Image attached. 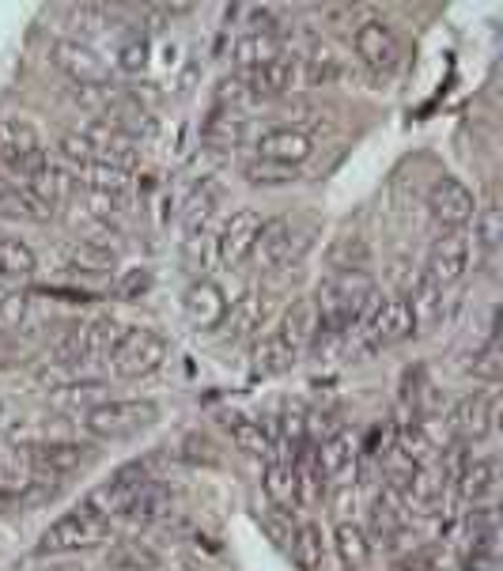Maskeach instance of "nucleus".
I'll return each instance as SVG.
<instances>
[{
    "label": "nucleus",
    "instance_id": "412c9836",
    "mask_svg": "<svg viewBox=\"0 0 503 571\" xmlns=\"http://www.w3.org/2000/svg\"><path fill=\"white\" fill-rule=\"evenodd\" d=\"M114 265H118V254L110 246L95 243V238H77V243L65 246V269L80 272V277H110Z\"/></svg>",
    "mask_w": 503,
    "mask_h": 571
},
{
    "label": "nucleus",
    "instance_id": "4c0bfd02",
    "mask_svg": "<svg viewBox=\"0 0 503 571\" xmlns=\"http://www.w3.org/2000/svg\"><path fill=\"white\" fill-rule=\"evenodd\" d=\"M266 496L273 503V511H292L295 508V469L292 462H273L266 469Z\"/></svg>",
    "mask_w": 503,
    "mask_h": 571
},
{
    "label": "nucleus",
    "instance_id": "ddd939ff",
    "mask_svg": "<svg viewBox=\"0 0 503 571\" xmlns=\"http://www.w3.org/2000/svg\"><path fill=\"white\" fill-rule=\"evenodd\" d=\"M261 220L254 209H235L217 231V258L224 265H243L254 254V243L261 235Z\"/></svg>",
    "mask_w": 503,
    "mask_h": 571
},
{
    "label": "nucleus",
    "instance_id": "20e7f679",
    "mask_svg": "<svg viewBox=\"0 0 503 571\" xmlns=\"http://www.w3.org/2000/svg\"><path fill=\"white\" fill-rule=\"evenodd\" d=\"M0 163L8 167V175L20 178V186L35 178L49 163L43 137H38V129L31 121L0 118Z\"/></svg>",
    "mask_w": 503,
    "mask_h": 571
},
{
    "label": "nucleus",
    "instance_id": "09e8293b",
    "mask_svg": "<svg viewBox=\"0 0 503 571\" xmlns=\"http://www.w3.org/2000/svg\"><path fill=\"white\" fill-rule=\"evenodd\" d=\"M118 65L126 72H140L148 65V46L144 43H129V46H121V54H118Z\"/></svg>",
    "mask_w": 503,
    "mask_h": 571
},
{
    "label": "nucleus",
    "instance_id": "a18cd8bd",
    "mask_svg": "<svg viewBox=\"0 0 503 571\" xmlns=\"http://www.w3.org/2000/svg\"><path fill=\"white\" fill-rule=\"evenodd\" d=\"M23 318H27V295L20 292L0 295V322H4V326H20Z\"/></svg>",
    "mask_w": 503,
    "mask_h": 571
},
{
    "label": "nucleus",
    "instance_id": "cd10ccee",
    "mask_svg": "<svg viewBox=\"0 0 503 571\" xmlns=\"http://www.w3.org/2000/svg\"><path fill=\"white\" fill-rule=\"evenodd\" d=\"M356 440H352L349 432H337V435H329L326 443L318 446V466H321V474L329 477V481H337V477H349L352 469H356Z\"/></svg>",
    "mask_w": 503,
    "mask_h": 571
},
{
    "label": "nucleus",
    "instance_id": "ea45409f",
    "mask_svg": "<svg viewBox=\"0 0 503 571\" xmlns=\"http://www.w3.org/2000/svg\"><path fill=\"white\" fill-rule=\"evenodd\" d=\"M341 57L334 54L329 46H315L307 54V61H303V77H307V84H315V88H329V84H337L341 80Z\"/></svg>",
    "mask_w": 503,
    "mask_h": 571
},
{
    "label": "nucleus",
    "instance_id": "8fccbe9b",
    "mask_svg": "<svg viewBox=\"0 0 503 571\" xmlns=\"http://www.w3.org/2000/svg\"><path fill=\"white\" fill-rule=\"evenodd\" d=\"M15 363H20V352H15L4 337H0V371H12Z\"/></svg>",
    "mask_w": 503,
    "mask_h": 571
},
{
    "label": "nucleus",
    "instance_id": "b1692460",
    "mask_svg": "<svg viewBox=\"0 0 503 571\" xmlns=\"http://www.w3.org/2000/svg\"><path fill=\"white\" fill-rule=\"evenodd\" d=\"M371 265H375V254H371V243L364 235H344L329 246V269H334V277H367Z\"/></svg>",
    "mask_w": 503,
    "mask_h": 571
},
{
    "label": "nucleus",
    "instance_id": "c756f323",
    "mask_svg": "<svg viewBox=\"0 0 503 571\" xmlns=\"http://www.w3.org/2000/svg\"><path fill=\"white\" fill-rule=\"evenodd\" d=\"M292 469H295V508H318L329 488V477L321 474L318 458L315 454H303Z\"/></svg>",
    "mask_w": 503,
    "mask_h": 571
},
{
    "label": "nucleus",
    "instance_id": "393cba45",
    "mask_svg": "<svg viewBox=\"0 0 503 571\" xmlns=\"http://www.w3.org/2000/svg\"><path fill=\"white\" fill-rule=\"evenodd\" d=\"M23 186H27L49 212H57L61 205H69L72 194H77V178H72L65 167H57V163H46V167L38 171L31 182H23Z\"/></svg>",
    "mask_w": 503,
    "mask_h": 571
},
{
    "label": "nucleus",
    "instance_id": "79ce46f5",
    "mask_svg": "<svg viewBox=\"0 0 503 571\" xmlns=\"http://www.w3.org/2000/svg\"><path fill=\"white\" fill-rule=\"evenodd\" d=\"M473 231H477V250L481 254H492L503 238V217H500V201L492 197L484 209H477L473 217Z\"/></svg>",
    "mask_w": 503,
    "mask_h": 571
},
{
    "label": "nucleus",
    "instance_id": "6ab92c4d",
    "mask_svg": "<svg viewBox=\"0 0 503 571\" xmlns=\"http://www.w3.org/2000/svg\"><path fill=\"white\" fill-rule=\"evenodd\" d=\"M277 57H284V38H280L277 31H246V35H238L235 46H231V65H235L238 72H250L258 69V65L277 61Z\"/></svg>",
    "mask_w": 503,
    "mask_h": 571
},
{
    "label": "nucleus",
    "instance_id": "a211bd4d",
    "mask_svg": "<svg viewBox=\"0 0 503 571\" xmlns=\"http://www.w3.org/2000/svg\"><path fill=\"white\" fill-rule=\"evenodd\" d=\"M183 311H186L189 326L212 334V329H220L227 318V295L220 292V284H212V280H197V284L186 288Z\"/></svg>",
    "mask_w": 503,
    "mask_h": 571
},
{
    "label": "nucleus",
    "instance_id": "bb28decb",
    "mask_svg": "<svg viewBox=\"0 0 503 571\" xmlns=\"http://www.w3.org/2000/svg\"><path fill=\"white\" fill-rule=\"evenodd\" d=\"M224 432L235 451L250 454V458H266L269 451H273V435L266 432V428L258 424V420L243 417V412H227L224 417Z\"/></svg>",
    "mask_w": 503,
    "mask_h": 571
},
{
    "label": "nucleus",
    "instance_id": "72a5a7b5",
    "mask_svg": "<svg viewBox=\"0 0 503 571\" xmlns=\"http://www.w3.org/2000/svg\"><path fill=\"white\" fill-rule=\"evenodd\" d=\"M334 549H337V557H341V564L352 568V571L364 568L367 557H371V541H367V534L356 523H337Z\"/></svg>",
    "mask_w": 503,
    "mask_h": 571
},
{
    "label": "nucleus",
    "instance_id": "49530a36",
    "mask_svg": "<svg viewBox=\"0 0 503 571\" xmlns=\"http://www.w3.org/2000/svg\"><path fill=\"white\" fill-rule=\"evenodd\" d=\"M183 451H186V458H189V462H204V466H217V462H220L217 446H212L209 440H204V435H186Z\"/></svg>",
    "mask_w": 503,
    "mask_h": 571
},
{
    "label": "nucleus",
    "instance_id": "9b49d317",
    "mask_svg": "<svg viewBox=\"0 0 503 571\" xmlns=\"http://www.w3.org/2000/svg\"><path fill=\"white\" fill-rule=\"evenodd\" d=\"M49 57H54V65L72 80V84H80V88H106L110 84V69H106V61L87 43L61 38V43H54V54Z\"/></svg>",
    "mask_w": 503,
    "mask_h": 571
},
{
    "label": "nucleus",
    "instance_id": "de8ad7c7",
    "mask_svg": "<svg viewBox=\"0 0 503 571\" xmlns=\"http://www.w3.org/2000/svg\"><path fill=\"white\" fill-rule=\"evenodd\" d=\"M473 375H477V378H484V383L496 386V378H500V352H496V345H492V349H484L481 356H477Z\"/></svg>",
    "mask_w": 503,
    "mask_h": 571
},
{
    "label": "nucleus",
    "instance_id": "5701e85b",
    "mask_svg": "<svg viewBox=\"0 0 503 571\" xmlns=\"http://www.w3.org/2000/svg\"><path fill=\"white\" fill-rule=\"evenodd\" d=\"M0 220H20V223H49L54 212L31 194L27 186L20 182H8L0 178Z\"/></svg>",
    "mask_w": 503,
    "mask_h": 571
},
{
    "label": "nucleus",
    "instance_id": "dca6fc26",
    "mask_svg": "<svg viewBox=\"0 0 503 571\" xmlns=\"http://www.w3.org/2000/svg\"><path fill=\"white\" fill-rule=\"evenodd\" d=\"M238 84L250 95V103H258V98H280L288 95V91L295 88V80H300V65H295V57H277V61L269 65H258V69L250 72H238Z\"/></svg>",
    "mask_w": 503,
    "mask_h": 571
},
{
    "label": "nucleus",
    "instance_id": "9d476101",
    "mask_svg": "<svg viewBox=\"0 0 503 571\" xmlns=\"http://www.w3.org/2000/svg\"><path fill=\"white\" fill-rule=\"evenodd\" d=\"M371 349H390V345H401L417 334V318H412V307L406 295H394V300H378V307L371 311L367 326H364Z\"/></svg>",
    "mask_w": 503,
    "mask_h": 571
},
{
    "label": "nucleus",
    "instance_id": "c9c22d12",
    "mask_svg": "<svg viewBox=\"0 0 503 571\" xmlns=\"http://www.w3.org/2000/svg\"><path fill=\"white\" fill-rule=\"evenodd\" d=\"M57 152H61V160L69 163L72 171H87V167H95L98 163V144H95V137H92V129H72V132H65L61 140H57Z\"/></svg>",
    "mask_w": 503,
    "mask_h": 571
},
{
    "label": "nucleus",
    "instance_id": "473e14b6",
    "mask_svg": "<svg viewBox=\"0 0 503 571\" xmlns=\"http://www.w3.org/2000/svg\"><path fill=\"white\" fill-rule=\"evenodd\" d=\"M496 488V458H469L458 469V492L466 500H484Z\"/></svg>",
    "mask_w": 503,
    "mask_h": 571
},
{
    "label": "nucleus",
    "instance_id": "7c9ffc66",
    "mask_svg": "<svg viewBox=\"0 0 503 571\" xmlns=\"http://www.w3.org/2000/svg\"><path fill=\"white\" fill-rule=\"evenodd\" d=\"M220 209V186H212V182H204V186L194 189V197L186 201V212H183V228L189 238L204 235L209 231L212 217H217Z\"/></svg>",
    "mask_w": 503,
    "mask_h": 571
},
{
    "label": "nucleus",
    "instance_id": "2f4dec72",
    "mask_svg": "<svg viewBox=\"0 0 503 571\" xmlns=\"http://www.w3.org/2000/svg\"><path fill=\"white\" fill-rule=\"evenodd\" d=\"M295 363H300V356L288 349L277 334H266L258 345H254V371H258V375H284V371H292Z\"/></svg>",
    "mask_w": 503,
    "mask_h": 571
},
{
    "label": "nucleus",
    "instance_id": "e433bc0d",
    "mask_svg": "<svg viewBox=\"0 0 503 571\" xmlns=\"http://www.w3.org/2000/svg\"><path fill=\"white\" fill-rule=\"evenodd\" d=\"M106 564L114 571H155L160 568V552L148 549L144 541H114L106 552Z\"/></svg>",
    "mask_w": 503,
    "mask_h": 571
},
{
    "label": "nucleus",
    "instance_id": "58836bf2",
    "mask_svg": "<svg viewBox=\"0 0 503 571\" xmlns=\"http://www.w3.org/2000/svg\"><path fill=\"white\" fill-rule=\"evenodd\" d=\"M412 318H417V326H432V322L443 318V288L432 284L428 277H417V284H412Z\"/></svg>",
    "mask_w": 503,
    "mask_h": 571
},
{
    "label": "nucleus",
    "instance_id": "a19ab883",
    "mask_svg": "<svg viewBox=\"0 0 503 571\" xmlns=\"http://www.w3.org/2000/svg\"><path fill=\"white\" fill-rule=\"evenodd\" d=\"M243 178L261 189H280V186H292V182L300 178V171L280 167V163H269V160H258V155H254V160L243 163Z\"/></svg>",
    "mask_w": 503,
    "mask_h": 571
},
{
    "label": "nucleus",
    "instance_id": "c85d7f7f",
    "mask_svg": "<svg viewBox=\"0 0 503 571\" xmlns=\"http://www.w3.org/2000/svg\"><path fill=\"white\" fill-rule=\"evenodd\" d=\"M288 549H292V560L300 571H321V564H326V537L315 523L295 526L292 537H288Z\"/></svg>",
    "mask_w": 503,
    "mask_h": 571
},
{
    "label": "nucleus",
    "instance_id": "4468645a",
    "mask_svg": "<svg viewBox=\"0 0 503 571\" xmlns=\"http://www.w3.org/2000/svg\"><path fill=\"white\" fill-rule=\"evenodd\" d=\"M254 152H258V160H269V163H280V167L300 171V163H307L311 152H315V140H311V132H303V129L280 126V129L261 132V137L254 140Z\"/></svg>",
    "mask_w": 503,
    "mask_h": 571
},
{
    "label": "nucleus",
    "instance_id": "c03bdc74",
    "mask_svg": "<svg viewBox=\"0 0 503 571\" xmlns=\"http://www.w3.org/2000/svg\"><path fill=\"white\" fill-rule=\"evenodd\" d=\"M114 292H118V300H126V303L148 295L152 292V269H126L118 280H114Z\"/></svg>",
    "mask_w": 503,
    "mask_h": 571
},
{
    "label": "nucleus",
    "instance_id": "0eeeda50",
    "mask_svg": "<svg viewBox=\"0 0 503 571\" xmlns=\"http://www.w3.org/2000/svg\"><path fill=\"white\" fill-rule=\"evenodd\" d=\"M307 246H311V238L300 235L288 217H280V220L261 223V235H258V243H254L250 258L258 261L261 269H284V265L300 261V254L307 250Z\"/></svg>",
    "mask_w": 503,
    "mask_h": 571
},
{
    "label": "nucleus",
    "instance_id": "6e6552de",
    "mask_svg": "<svg viewBox=\"0 0 503 571\" xmlns=\"http://www.w3.org/2000/svg\"><path fill=\"white\" fill-rule=\"evenodd\" d=\"M500 417V391H473L466 394L451 412V428L461 443H484L496 432Z\"/></svg>",
    "mask_w": 503,
    "mask_h": 571
},
{
    "label": "nucleus",
    "instance_id": "a878e982",
    "mask_svg": "<svg viewBox=\"0 0 503 571\" xmlns=\"http://www.w3.org/2000/svg\"><path fill=\"white\" fill-rule=\"evenodd\" d=\"M394 492L401 496V503H412V508H432L443 492V481H435V474L428 466H409L406 474L394 477Z\"/></svg>",
    "mask_w": 503,
    "mask_h": 571
},
{
    "label": "nucleus",
    "instance_id": "f03ea898",
    "mask_svg": "<svg viewBox=\"0 0 503 571\" xmlns=\"http://www.w3.org/2000/svg\"><path fill=\"white\" fill-rule=\"evenodd\" d=\"M160 420V405L152 397H114L98 401L84 412V428L95 440H129Z\"/></svg>",
    "mask_w": 503,
    "mask_h": 571
},
{
    "label": "nucleus",
    "instance_id": "423d86ee",
    "mask_svg": "<svg viewBox=\"0 0 503 571\" xmlns=\"http://www.w3.org/2000/svg\"><path fill=\"white\" fill-rule=\"evenodd\" d=\"M428 212H432V220L440 223V228L461 231L477 217V197L461 178L443 175L432 182V189H428Z\"/></svg>",
    "mask_w": 503,
    "mask_h": 571
},
{
    "label": "nucleus",
    "instance_id": "aec40b11",
    "mask_svg": "<svg viewBox=\"0 0 503 571\" xmlns=\"http://www.w3.org/2000/svg\"><path fill=\"white\" fill-rule=\"evenodd\" d=\"M266 318H269V295L250 288V292L238 295L235 307H227V318L220 329H224L231 341H243V337L258 334V329L266 326Z\"/></svg>",
    "mask_w": 503,
    "mask_h": 571
},
{
    "label": "nucleus",
    "instance_id": "f257e3e1",
    "mask_svg": "<svg viewBox=\"0 0 503 571\" xmlns=\"http://www.w3.org/2000/svg\"><path fill=\"white\" fill-rule=\"evenodd\" d=\"M171 345L160 329H148V326H129L121 329L118 345L106 352V363H110V375L114 378H126V383H137V378H148L167 363Z\"/></svg>",
    "mask_w": 503,
    "mask_h": 571
},
{
    "label": "nucleus",
    "instance_id": "2eb2a0df",
    "mask_svg": "<svg viewBox=\"0 0 503 571\" xmlns=\"http://www.w3.org/2000/svg\"><path fill=\"white\" fill-rule=\"evenodd\" d=\"M466 269H469V243L458 235V231H443V235L432 243V250H428L424 277L440 288H451L466 277Z\"/></svg>",
    "mask_w": 503,
    "mask_h": 571
},
{
    "label": "nucleus",
    "instance_id": "4be33fe9",
    "mask_svg": "<svg viewBox=\"0 0 503 571\" xmlns=\"http://www.w3.org/2000/svg\"><path fill=\"white\" fill-rule=\"evenodd\" d=\"M246 118L238 110H224V106H217V110L209 114V121L201 126V140L204 148H212V152H235V148L246 144Z\"/></svg>",
    "mask_w": 503,
    "mask_h": 571
},
{
    "label": "nucleus",
    "instance_id": "f3484780",
    "mask_svg": "<svg viewBox=\"0 0 503 571\" xmlns=\"http://www.w3.org/2000/svg\"><path fill=\"white\" fill-rule=\"evenodd\" d=\"M280 341L288 345L295 356H303L311 349V345L321 337V318H318V303L315 295H303V300H295L292 307L284 311V318H280V326L273 329Z\"/></svg>",
    "mask_w": 503,
    "mask_h": 571
},
{
    "label": "nucleus",
    "instance_id": "f704fd0d",
    "mask_svg": "<svg viewBox=\"0 0 503 571\" xmlns=\"http://www.w3.org/2000/svg\"><path fill=\"white\" fill-rule=\"evenodd\" d=\"M35 269L38 258L23 238H0V280H27Z\"/></svg>",
    "mask_w": 503,
    "mask_h": 571
},
{
    "label": "nucleus",
    "instance_id": "7ed1b4c3",
    "mask_svg": "<svg viewBox=\"0 0 503 571\" xmlns=\"http://www.w3.org/2000/svg\"><path fill=\"white\" fill-rule=\"evenodd\" d=\"M110 523L103 515H95L92 508H77L69 515H61L38 541V557H72V552H87L95 545L106 541Z\"/></svg>",
    "mask_w": 503,
    "mask_h": 571
},
{
    "label": "nucleus",
    "instance_id": "37998d69",
    "mask_svg": "<svg viewBox=\"0 0 503 571\" xmlns=\"http://www.w3.org/2000/svg\"><path fill=\"white\" fill-rule=\"evenodd\" d=\"M167 511H171V496L155 485H144V492H140L133 500V508H129V518H137V523H155V518H163Z\"/></svg>",
    "mask_w": 503,
    "mask_h": 571
},
{
    "label": "nucleus",
    "instance_id": "f8f14e48",
    "mask_svg": "<svg viewBox=\"0 0 503 571\" xmlns=\"http://www.w3.org/2000/svg\"><path fill=\"white\" fill-rule=\"evenodd\" d=\"M144 485H152L148 481V474H144V466H129V469H121L118 477H110L106 485H98L95 492L87 496L84 508H92L95 515H103L106 523H110L114 515H129L133 500L144 492Z\"/></svg>",
    "mask_w": 503,
    "mask_h": 571
},
{
    "label": "nucleus",
    "instance_id": "1a4fd4ad",
    "mask_svg": "<svg viewBox=\"0 0 503 571\" xmlns=\"http://www.w3.org/2000/svg\"><path fill=\"white\" fill-rule=\"evenodd\" d=\"M23 451H27L31 469L43 477H69L92 462V446L77 440H35L23 446Z\"/></svg>",
    "mask_w": 503,
    "mask_h": 571
},
{
    "label": "nucleus",
    "instance_id": "39448f33",
    "mask_svg": "<svg viewBox=\"0 0 503 571\" xmlns=\"http://www.w3.org/2000/svg\"><path fill=\"white\" fill-rule=\"evenodd\" d=\"M352 49H356V57L375 72V77H390V72L401 65L398 35H394L390 23L375 20V15L364 23H356V31H352Z\"/></svg>",
    "mask_w": 503,
    "mask_h": 571
}]
</instances>
